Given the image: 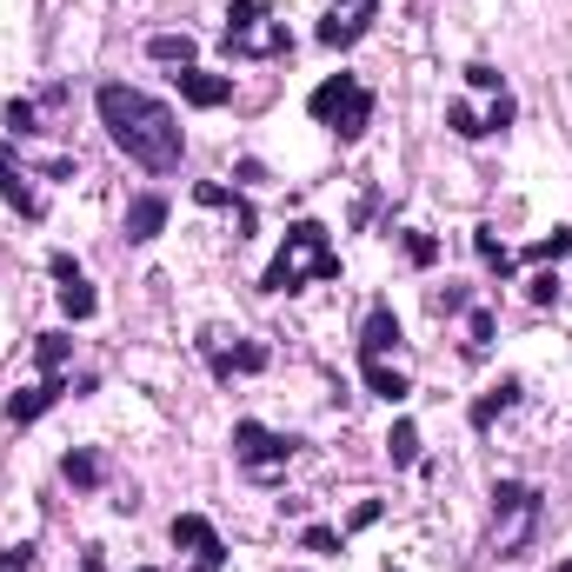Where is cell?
Wrapping results in <instances>:
<instances>
[{
  "label": "cell",
  "mask_w": 572,
  "mask_h": 572,
  "mask_svg": "<svg viewBox=\"0 0 572 572\" xmlns=\"http://www.w3.org/2000/svg\"><path fill=\"white\" fill-rule=\"evenodd\" d=\"M93 107H100L107 140H113L133 167H147V173H173V167H180L187 140H180V113H173L167 100H153V93H140V87H127V80H107V87L93 93Z\"/></svg>",
  "instance_id": "1"
},
{
  "label": "cell",
  "mask_w": 572,
  "mask_h": 572,
  "mask_svg": "<svg viewBox=\"0 0 572 572\" xmlns=\"http://www.w3.org/2000/svg\"><path fill=\"white\" fill-rule=\"evenodd\" d=\"M307 280H340V247L327 240L320 220H293L287 240H280V253H273V267L260 273L267 293H300Z\"/></svg>",
  "instance_id": "2"
},
{
  "label": "cell",
  "mask_w": 572,
  "mask_h": 572,
  "mask_svg": "<svg viewBox=\"0 0 572 572\" xmlns=\"http://www.w3.org/2000/svg\"><path fill=\"white\" fill-rule=\"evenodd\" d=\"M307 113H313L340 147H353V140L373 127V87L353 80V73H327V80L307 93Z\"/></svg>",
  "instance_id": "3"
},
{
  "label": "cell",
  "mask_w": 572,
  "mask_h": 572,
  "mask_svg": "<svg viewBox=\"0 0 572 572\" xmlns=\"http://www.w3.org/2000/svg\"><path fill=\"white\" fill-rule=\"evenodd\" d=\"M220 40H227L233 60H280V53H293V33H287V20H273L267 0H233Z\"/></svg>",
  "instance_id": "4"
},
{
  "label": "cell",
  "mask_w": 572,
  "mask_h": 572,
  "mask_svg": "<svg viewBox=\"0 0 572 572\" xmlns=\"http://www.w3.org/2000/svg\"><path fill=\"white\" fill-rule=\"evenodd\" d=\"M293 453H300V440L273 433V427H260V420H240V427H233V460H240L253 480H273Z\"/></svg>",
  "instance_id": "5"
},
{
  "label": "cell",
  "mask_w": 572,
  "mask_h": 572,
  "mask_svg": "<svg viewBox=\"0 0 572 572\" xmlns=\"http://www.w3.org/2000/svg\"><path fill=\"white\" fill-rule=\"evenodd\" d=\"M373 13H380V0H340V7L313 27V40L333 47V53H347V47H360V40L373 33Z\"/></svg>",
  "instance_id": "6"
},
{
  "label": "cell",
  "mask_w": 572,
  "mask_h": 572,
  "mask_svg": "<svg viewBox=\"0 0 572 572\" xmlns=\"http://www.w3.org/2000/svg\"><path fill=\"white\" fill-rule=\"evenodd\" d=\"M493 513L506 520V546H526V533H533V520H540V493L526 486V480H500L493 486Z\"/></svg>",
  "instance_id": "7"
},
{
  "label": "cell",
  "mask_w": 572,
  "mask_h": 572,
  "mask_svg": "<svg viewBox=\"0 0 572 572\" xmlns=\"http://www.w3.org/2000/svg\"><path fill=\"white\" fill-rule=\"evenodd\" d=\"M173 546H187V553L200 560L193 572H220L227 566V546H220V533H213L200 513H173Z\"/></svg>",
  "instance_id": "8"
},
{
  "label": "cell",
  "mask_w": 572,
  "mask_h": 572,
  "mask_svg": "<svg viewBox=\"0 0 572 572\" xmlns=\"http://www.w3.org/2000/svg\"><path fill=\"white\" fill-rule=\"evenodd\" d=\"M200 353L213 367V380H233V373H260L267 367V347L260 340H240V347H220V333H200Z\"/></svg>",
  "instance_id": "9"
},
{
  "label": "cell",
  "mask_w": 572,
  "mask_h": 572,
  "mask_svg": "<svg viewBox=\"0 0 572 572\" xmlns=\"http://www.w3.org/2000/svg\"><path fill=\"white\" fill-rule=\"evenodd\" d=\"M173 80H180V100H187V107H227V100H233V73H213V67H200V60L180 67Z\"/></svg>",
  "instance_id": "10"
},
{
  "label": "cell",
  "mask_w": 572,
  "mask_h": 572,
  "mask_svg": "<svg viewBox=\"0 0 572 572\" xmlns=\"http://www.w3.org/2000/svg\"><path fill=\"white\" fill-rule=\"evenodd\" d=\"M393 347H400V313L393 307H373L360 320V360H387Z\"/></svg>",
  "instance_id": "11"
},
{
  "label": "cell",
  "mask_w": 572,
  "mask_h": 572,
  "mask_svg": "<svg viewBox=\"0 0 572 572\" xmlns=\"http://www.w3.org/2000/svg\"><path fill=\"white\" fill-rule=\"evenodd\" d=\"M60 393H67V380H60V373H47L40 387H27V393H13V400H7V420H13V427H33L47 407H60Z\"/></svg>",
  "instance_id": "12"
},
{
  "label": "cell",
  "mask_w": 572,
  "mask_h": 572,
  "mask_svg": "<svg viewBox=\"0 0 572 572\" xmlns=\"http://www.w3.org/2000/svg\"><path fill=\"white\" fill-rule=\"evenodd\" d=\"M160 227H167V193H133V200H127V240L147 247Z\"/></svg>",
  "instance_id": "13"
},
{
  "label": "cell",
  "mask_w": 572,
  "mask_h": 572,
  "mask_svg": "<svg viewBox=\"0 0 572 572\" xmlns=\"http://www.w3.org/2000/svg\"><path fill=\"white\" fill-rule=\"evenodd\" d=\"M360 373H367V393H380L387 407H400V400L413 393V380H407L400 367H387V360H360Z\"/></svg>",
  "instance_id": "14"
},
{
  "label": "cell",
  "mask_w": 572,
  "mask_h": 572,
  "mask_svg": "<svg viewBox=\"0 0 572 572\" xmlns=\"http://www.w3.org/2000/svg\"><path fill=\"white\" fill-rule=\"evenodd\" d=\"M193 200H200V207H233V227H240V233H253V207H247L233 187H220V180H200V187H193Z\"/></svg>",
  "instance_id": "15"
},
{
  "label": "cell",
  "mask_w": 572,
  "mask_h": 572,
  "mask_svg": "<svg viewBox=\"0 0 572 572\" xmlns=\"http://www.w3.org/2000/svg\"><path fill=\"white\" fill-rule=\"evenodd\" d=\"M513 400H520V380H500V387H486V393L473 400V413H466V420H473V427L486 433V427H493V420H500V413H506Z\"/></svg>",
  "instance_id": "16"
},
{
  "label": "cell",
  "mask_w": 572,
  "mask_h": 572,
  "mask_svg": "<svg viewBox=\"0 0 572 572\" xmlns=\"http://www.w3.org/2000/svg\"><path fill=\"white\" fill-rule=\"evenodd\" d=\"M60 313H67V320H93V313H100V300H93V287H87V273H80V280H60Z\"/></svg>",
  "instance_id": "17"
},
{
  "label": "cell",
  "mask_w": 572,
  "mask_h": 572,
  "mask_svg": "<svg viewBox=\"0 0 572 572\" xmlns=\"http://www.w3.org/2000/svg\"><path fill=\"white\" fill-rule=\"evenodd\" d=\"M100 473H107V466H100L93 453H80V446L60 460V480H67V486H80V493H93V486H100Z\"/></svg>",
  "instance_id": "18"
},
{
  "label": "cell",
  "mask_w": 572,
  "mask_h": 572,
  "mask_svg": "<svg viewBox=\"0 0 572 572\" xmlns=\"http://www.w3.org/2000/svg\"><path fill=\"white\" fill-rule=\"evenodd\" d=\"M147 53H153V60H173V67H193V53H200V47H193V33H153V40H147Z\"/></svg>",
  "instance_id": "19"
},
{
  "label": "cell",
  "mask_w": 572,
  "mask_h": 572,
  "mask_svg": "<svg viewBox=\"0 0 572 572\" xmlns=\"http://www.w3.org/2000/svg\"><path fill=\"white\" fill-rule=\"evenodd\" d=\"M33 360H40V380H47V373H60V367L73 360V340H67V333H40V340H33Z\"/></svg>",
  "instance_id": "20"
},
{
  "label": "cell",
  "mask_w": 572,
  "mask_h": 572,
  "mask_svg": "<svg viewBox=\"0 0 572 572\" xmlns=\"http://www.w3.org/2000/svg\"><path fill=\"white\" fill-rule=\"evenodd\" d=\"M387 460H393V466H413V460H420V427H413V420H400V427L387 433Z\"/></svg>",
  "instance_id": "21"
},
{
  "label": "cell",
  "mask_w": 572,
  "mask_h": 572,
  "mask_svg": "<svg viewBox=\"0 0 572 572\" xmlns=\"http://www.w3.org/2000/svg\"><path fill=\"white\" fill-rule=\"evenodd\" d=\"M566 253H572V227H553L546 240H533V247H526V260H533V267H553V260H566Z\"/></svg>",
  "instance_id": "22"
},
{
  "label": "cell",
  "mask_w": 572,
  "mask_h": 572,
  "mask_svg": "<svg viewBox=\"0 0 572 572\" xmlns=\"http://www.w3.org/2000/svg\"><path fill=\"white\" fill-rule=\"evenodd\" d=\"M473 253H480V260H486V267H493V273H500V280H506V273H513V253H506V247H500V233H493V227H480V233H473Z\"/></svg>",
  "instance_id": "23"
},
{
  "label": "cell",
  "mask_w": 572,
  "mask_h": 572,
  "mask_svg": "<svg viewBox=\"0 0 572 572\" xmlns=\"http://www.w3.org/2000/svg\"><path fill=\"white\" fill-rule=\"evenodd\" d=\"M493 333H500L493 307H473V313H466V353H486V347H493Z\"/></svg>",
  "instance_id": "24"
},
{
  "label": "cell",
  "mask_w": 572,
  "mask_h": 572,
  "mask_svg": "<svg viewBox=\"0 0 572 572\" xmlns=\"http://www.w3.org/2000/svg\"><path fill=\"white\" fill-rule=\"evenodd\" d=\"M446 127H453L460 140H480V133H486V120H480V113H473L466 100H453V107H446Z\"/></svg>",
  "instance_id": "25"
},
{
  "label": "cell",
  "mask_w": 572,
  "mask_h": 572,
  "mask_svg": "<svg viewBox=\"0 0 572 572\" xmlns=\"http://www.w3.org/2000/svg\"><path fill=\"white\" fill-rule=\"evenodd\" d=\"M400 247H407L413 267H433V260H440V240H433V233H400Z\"/></svg>",
  "instance_id": "26"
},
{
  "label": "cell",
  "mask_w": 572,
  "mask_h": 572,
  "mask_svg": "<svg viewBox=\"0 0 572 572\" xmlns=\"http://www.w3.org/2000/svg\"><path fill=\"white\" fill-rule=\"evenodd\" d=\"M7 127L13 133H40V107L33 100H7Z\"/></svg>",
  "instance_id": "27"
},
{
  "label": "cell",
  "mask_w": 572,
  "mask_h": 572,
  "mask_svg": "<svg viewBox=\"0 0 572 572\" xmlns=\"http://www.w3.org/2000/svg\"><path fill=\"white\" fill-rule=\"evenodd\" d=\"M526 300L533 307H560V273H533L526 280Z\"/></svg>",
  "instance_id": "28"
},
{
  "label": "cell",
  "mask_w": 572,
  "mask_h": 572,
  "mask_svg": "<svg viewBox=\"0 0 572 572\" xmlns=\"http://www.w3.org/2000/svg\"><path fill=\"white\" fill-rule=\"evenodd\" d=\"M513 127V93H493V107H486V133H506Z\"/></svg>",
  "instance_id": "29"
},
{
  "label": "cell",
  "mask_w": 572,
  "mask_h": 572,
  "mask_svg": "<svg viewBox=\"0 0 572 572\" xmlns=\"http://www.w3.org/2000/svg\"><path fill=\"white\" fill-rule=\"evenodd\" d=\"M300 546H307V553H340V533H333V526H307Z\"/></svg>",
  "instance_id": "30"
},
{
  "label": "cell",
  "mask_w": 572,
  "mask_h": 572,
  "mask_svg": "<svg viewBox=\"0 0 572 572\" xmlns=\"http://www.w3.org/2000/svg\"><path fill=\"white\" fill-rule=\"evenodd\" d=\"M13 180H20V153H13V140H0V200H7Z\"/></svg>",
  "instance_id": "31"
},
{
  "label": "cell",
  "mask_w": 572,
  "mask_h": 572,
  "mask_svg": "<svg viewBox=\"0 0 572 572\" xmlns=\"http://www.w3.org/2000/svg\"><path fill=\"white\" fill-rule=\"evenodd\" d=\"M466 80H473L480 93H500V67H486V60H473V67H466Z\"/></svg>",
  "instance_id": "32"
},
{
  "label": "cell",
  "mask_w": 572,
  "mask_h": 572,
  "mask_svg": "<svg viewBox=\"0 0 572 572\" xmlns=\"http://www.w3.org/2000/svg\"><path fill=\"white\" fill-rule=\"evenodd\" d=\"M433 313H466V287H440L433 293Z\"/></svg>",
  "instance_id": "33"
},
{
  "label": "cell",
  "mask_w": 572,
  "mask_h": 572,
  "mask_svg": "<svg viewBox=\"0 0 572 572\" xmlns=\"http://www.w3.org/2000/svg\"><path fill=\"white\" fill-rule=\"evenodd\" d=\"M47 267H53V280H80V267H73V253H47Z\"/></svg>",
  "instance_id": "34"
},
{
  "label": "cell",
  "mask_w": 572,
  "mask_h": 572,
  "mask_svg": "<svg viewBox=\"0 0 572 572\" xmlns=\"http://www.w3.org/2000/svg\"><path fill=\"white\" fill-rule=\"evenodd\" d=\"M560 572H572V560H566V566H560Z\"/></svg>",
  "instance_id": "35"
},
{
  "label": "cell",
  "mask_w": 572,
  "mask_h": 572,
  "mask_svg": "<svg viewBox=\"0 0 572 572\" xmlns=\"http://www.w3.org/2000/svg\"><path fill=\"white\" fill-rule=\"evenodd\" d=\"M387 572H400V566H387Z\"/></svg>",
  "instance_id": "36"
},
{
  "label": "cell",
  "mask_w": 572,
  "mask_h": 572,
  "mask_svg": "<svg viewBox=\"0 0 572 572\" xmlns=\"http://www.w3.org/2000/svg\"><path fill=\"white\" fill-rule=\"evenodd\" d=\"M140 572H153V566H140Z\"/></svg>",
  "instance_id": "37"
},
{
  "label": "cell",
  "mask_w": 572,
  "mask_h": 572,
  "mask_svg": "<svg viewBox=\"0 0 572 572\" xmlns=\"http://www.w3.org/2000/svg\"><path fill=\"white\" fill-rule=\"evenodd\" d=\"M0 572H7V566H0Z\"/></svg>",
  "instance_id": "38"
}]
</instances>
